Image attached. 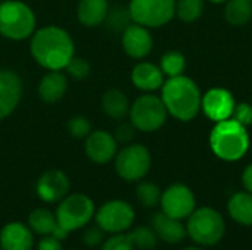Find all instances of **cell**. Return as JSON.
Segmentation results:
<instances>
[{"label":"cell","instance_id":"cell-1","mask_svg":"<svg viewBox=\"0 0 252 250\" xmlns=\"http://www.w3.org/2000/svg\"><path fill=\"white\" fill-rule=\"evenodd\" d=\"M30 53L46 71H63L75 56V43L65 28L46 25L37 28L30 37Z\"/></svg>","mask_w":252,"mask_h":250},{"label":"cell","instance_id":"cell-2","mask_svg":"<svg viewBox=\"0 0 252 250\" xmlns=\"http://www.w3.org/2000/svg\"><path fill=\"white\" fill-rule=\"evenodd\" d=\"M161 99L168 115L183 122L192 121L201 111V90L198 84L185 74L164 81L161 87Z\"/></svg>","mask_w":252,"mask_h":250},{"label":"cell","instance_id":"cell-3","mask_svg":"<svg viewBox=\"0 0 252 250\" xmlns=\"http://www.w3.org/2000/svg\"><path fill=\"white\" fill-rule=\"evenodd\" d=\"M210 147L221 161L236 162L242 159L250 149V134L247 127L232 118L216 122L210 134Z\"/></svg>","mask_w":252,"mask_h":250},{"label":"cell","instance_id":"cell-4","mask_svg":"<svg viewBox=\"0 0 252 250\" xmlns=\"http://www.w3.org/2000/svg\"><path fill=\"white\" fill-rule=\"evenodd\" d=\"M37 29V16L31 6L22 0L0 3V35L10 41L30 38Z\"/></svg>","mask_w":252,"mask_h":250},{"label":"cell","instance_id":"cell-5","mask_svg":"<svg viewBox=\"0 0 252 250\" xmlns=\"http://www.w3.org/2000/svg\"><path fill=\"white\" fill-rule=\"evenodd\" d=\"M186 233L198 246L211 248L221 242L226 233V222L223 215L214 208H198L188 217Z\"/></svg>","mask_w":252,"mask_h":250},{"label":"cell","instance_id":"cell-6","mask_svg":"<svg viewBox=\"0 0 252 250\" xmlns=\"http://www.w3.org/2000/svg\"><path fill=\"white\" fill-rule=\"evenodd\" d=\"M130 122L142 133H155L167 121L168 112L161 96L143 93L130 106Z\"/></svg>","mask_w":252,"mask_h":250},{"label":"cell","instance_id":"cell-7","mask_svg":"<svg viewBox=\"0 0 252 250\" xmlns=\"http://www.w3.org/2000/svg\"><path fill=\"white\" fill-rule=\"evenodd\" d=\"M94 202L84 193H68L55 211L59 225L69 233L86 227L94 218Z\"/></svg>","mask_w":252,"mask_h":250},{"label":"cell","instance_id":"cell-8","mask_svg":"<svg viewBox=\"0 0 252 250\" xmlns=\"http://www.w3.org/2000/svg\"><path fill=\"white\" fill-rule=\"evenodd\" d=\"M152 165V156L146 146L140 143H128L117 152L114 168L120 178L128 183L143 180Z\"/></svg>","mask_w":252,"mask_h":250},{"label":"cell","instance_id":"cell-9","mask_svg":"<svg viewBox=\"0 0 252 250\" xmlns=\"http://www.w3.org/2000/svg\"><path fill=\"white\" fill-rule=\"evenodd\" d=\"M128 13L136 24L159 28L176 16V0H130Z\"/></svg>","mask_w":252,"mask_h":250},{"label":"cell","instance_id":"cell-10","mask_svg":"<svg viewBox=\"0 0 252 250\" xmlns=\"http://www.w3.org/2000/svg\"><path fill=\"white\" fill-rule=\"evenodd\" d=\"M96 225H99L108 234H120L126 233L131 228L136 212L134 208L121 199H114L105 202L94 212Z\"/></svg>","mask_w":252,"mask_h":250},{"label":"cell","instance_id":"cell-11","mask_svg":"<svg viewBox=\"0 0 252 250\" xmlns=\"http://www.w3.org/2000/svg\"><path fill=\"white\" fill-rule=\"evenodd\" d=\"M159 205L165 215L182 221L195 211L196 199L193 192L186 184L176 183L162 192Z\"/></svg>","mask_w":252,"mask_h":250},{"label":"cell","instance_id":"cell-12","mask_svg":"<svg viewBox=\"0 0 252 250\" xmlns=\"http://www.w3.org/2000/svg\"><path fill=\"white\" fill-rule=\"evenodd\" d=\"M84 152L93 164L105 165L114 161L118 152V141L112 133L105 130H93L84 139Z\"/></svg>","mask_w":252,"mask_h":250},{"label":"cell","instance_id":"cell-13","mask_svg":"<svg viewBox=\"0 0 252 250\" xmlns=\"http://www.w3.org/2000/svg\"><path fill=\"white\" fill-rule=\"evenodd\" d=\"M121 46L127 56L140 60L151 55L154 49V38L149 28L136 22H130L123 29Z\"/></svg>","mask_w":252,"mask_h":250},{"label":"cell","instance_id":"cell-14","mask_svg":"<svg viewBox=\"0 0 252 250\" xmlns=\"http://www.w3.org/2000/svg\"><path fill=\"white\" fill-rule=\"evenodd\" d=\"M69 178L63 171L49 169L38 177L35 193L46 203H59L69 193Z\"/></svg>","mask_w":252,"mask_h":250},{"label":"cell","instance_id":"cell-15","mask_svg":"<svg viewBox=\"0 0 252 250\" xmlns=\"http://www.w3.org/2000/svg\"><path fill=\"white\" fill-rule=\"evenodd\" d=\"M22 80L12 69H0V121L10 116L22 99Z\"/></svg>","mask_w":252,"mask_h":250},{"label":"cell","instance_id":"cell-16","mask_svg":"<svg viewBox=\"0 0 252 250\" xmlns=\"http://www.w3.org/2000/svg\"><path fill=\"white\" fill-rule=\"evenodd\" d=\"M235 105L236 102L233 99V94L229 90L216 87V88L208 90L202 96L201 109L211 121L220 122L232 116Z\"/></svg>","mask_w":252,"mask_h":250},{"label":"cell","instance_id":"cell-17","mask_svg":"<svg viewBox=\"0 0 252 250\" xmlns=\"http://www.w3.org/2000/svg\"><path fill=\"white\" fill-rule=\"evenodd\" d=\"M34 233L22 222L13 221L0 230V249L1 250H32Z\"/></svg>","mask_w":252,"mask_h":250},{"label":"cell","instance_id":"cell-18","mask_svg":"<svg viewBox=\"0 0 252 250\" xmlns=\"http://www.w3.org/2000/svg\"><path fill=\"white\" fill-rule=\"evenodd\" d=\"M165 75L162 74L159 65H155L152 62L142 60L134 65L131 69V83L133 85L143 91V93H154L157 90H161Z\"/></svg>","mask_w":252,"mask_h":250},{"label":"cell","instance_id":"cell-19","mask_svg":"<svg viewBox=\"0 0 252 250\" xmlns=\"http://www.w3.org/2000/svg\"><path fill=\"white\" fill-rule=\"evenodd\" d=\"M68 75L62 71H47L38 83V97L44 103L61 102L68 91Z\"/></svg>","mask_w":252,"mask_h":250},{"label":"cell","instance_id":"cell-20","mask_svg":"<svg viewBox=\"0 0 252 250\" xmlns=\"http://www.w3.org/2000/svg\"><path fill=\"white\" fill-rule=\"evenodd\" d=\"M151 227L157 233L158 239L164 240L168 245H177L185 240L186 237V227L182 224L180 220L171 218L165 215L162 211L155 214L151 220Z\"/></svg>","mask_w":252,"mask_h":250},{"label":"cell","instance_id":"cell-21","mask_svg":"<svg viewBox=\"0 0 252 250\" xmlns=\"http://www.w3.org/2000/svg\"><path fill=\"white\" fill-rule=\"evenodd\" d=\"M109 13L108 0H80L77 4V19L83 27L94 28L102 25Z\"/></svg>","mask_w":252,"mask_h":250},{"label":"cell","instance_id":"cell-22","mask_svg":"<svg viewBox=\"0 0 252 250\" xmlns=\"http://www.w3.org/2000/svg\"><path fill=\"white\" fill-rule=\"evenodd\" d=\"M100 106L106 116H109L114 121H123L126 116H128L131 105L124 91L118 88H109L108 91L103 93Z\"/></svg>","mask_w":252,"mask_h":250},{"label":"cell","instance_id":"cell-23","mask_svg":"<svg viewBox=\"0 0 252 250\" xmlns=\"http://www.w3.org/2000/svg\"><path fill=\"white\" fill-rule=\"evenodd\" d=\"M227 212L230 218L245 227L252 225V193L239 192L235 193L227 202Z\"/></svg>","mask_w":252,"mask_h":250},{"label":"cell","instance_id":"cell-24","mask_svg":"<svg viewBox=\"0 0 252 250\" xmlns=\"http://www.w3.org/2000/svg\"><path fill=\"white\" fill-rule=\"evenodd\" d=\"M56 225H58L56 215L46 208H37L31 211L28 215V227L34 234L50 236Z\"/></svg>","mask_w":252,"mask_h":250},{"label":"cell","instance_id":"cell-25","mask_svg":"<svg viewBox=\"0 0 252 250\" xmlns=\"http://www.w3.org/2000/svg\"><path fill=\"white\" fill-rule=\"evenodd\" d=\"M224 18L233 27L247 25L252 19L251 0H227L224 6Z\"/></svg>","mask_w":252,"mask_h":250},{"label":"cell","instance_id":"cell-26","mask_svg":"<svg viewBox=\"0 0 252 250\" xmlns=\"http://www.w3.org/2000/svg\"><path fill=\"white\" fill-rule=\"evenodd\" d=\"M159 68L162 74L168 78L183 75L186 69V57L183 56V53L177 50H168L161 56Z\"/></svg>","mask_w":252,"mask_h":250},{"label":"cell","instance_id":"cell-27","mask_svg":"<svg viewBox=\"0 0 252 250\" xmlns=\"http://www.w3.org/2000/svg\"><path fill=\"white\" fill-rule=\"evenodd\" d=\"M127 236H128L130 242L133 243L134 249L152 250L158 243L157 233L154 231L152 227H148V225L136 227L130 233H127Z\"/></svg>","mask_w":252,"mask_h":250},{"label":"cell","instance_id":"cell-28","mask_svg":"<svg viewBox=\"0 0 252 250\" xmlns=\"http://www.w3.org/2000/svg\"><path fill=\"white\" fill-rule=\"evenodd\" d=\"M161 189L152 181H142L136 187V197L145 208H155L161 202Z\"/></svg>","mask_w":252,"mask_h":250},{"label":"cell","instance_id":"cell-29","mask_svg":"<svg viewBox=\"0 0 252 250\" xmlns=\"http://www.w3.org/2000/svg\"><path fill=\"white\" fill-rule=\"evenodd\" d=\"M204 13V0H176V16L183 22H195Z\"/></svg>","mask_w":252,"mask_h":250},{"label":"cell","instance_id":"cell-30","mask_svg":"<svg viewBox=\"0 0 252 250\" xmlns=\"http://www.w3.org/2000/svg\"><path fill=\"white\" fill-rule=\"evenodd\" d=\"M66 131L74 139L83 140L93 131V127H92V122L89 121V118H86L83 115H75V116L68 119Z\"/></svg>","mask_w":252,"mask_h":250},{"label":"cell","instance_id":"cell-31","mask_svg":"<svg viewBox=\"0 0 252 250\" xmlns=\"http://www.w3.org/2000/svg\"><path fill=\"white\" fill-rule=\"evenodd\" d=\"M66 72L68 77H71L72 80L75 81H83L86 80L89 75H90V71H92V66L90 63L83 59V57H78V56H74L69 63L66 65V68L63 69Z\"/></svg>","mask_w":252,"mask_h":250},{"label":"cell","instance_id":"cell-32","mask_svg":"<svg viewBox=\"0 0 252 250\" xmlns=\"http://www.w3.org/2000/svg\"><path fill=\"white\" fill-rule=\"evenodd\" d=\"M100 250H134V246L130 242L127 233H120L111 234V237L100 245Z\"/></svg>","mask_w":252,"mask_h":250},{"label":"cell","instance_id":"cell-33","mask_svg":"<svg viewBox=\"0 0 252 250\" xmlns=\"http://www.w3.org/2000/svg\"><path fill=\"white\" fill-rule=\"evenodd\" d=\"M136 127L131 122H121L118 124V127L114 130V137L118 141V144H128L133 143L134 137H136Z\"/></svg>","mask_w":252,"mask_h":250},{"label":"cell","instance_id":"cell-34","mask_svg":"<svg viewBox=\"0 0 252 250\" xmlns=\"http://www.w3.org/2000/svg\"><path fill=\"white\" fill-rule=\"evenodd\" d=\"M230 118L244 127H250L252 124V105H250V103H236Z\"/></svg>","mask_w":252,"mask_h":250},{"label":"cell","instance_id":"cell-35","mask_svg":"<svg viewBox=\"0 0 252 250\" xmlns=\"http://www.w3.org/2000/svg\"><path fill=\"white\" fill-rule=\"evenodd\" d=\"M105 242V231L96 225V227H90L83 233V243L87 248H97Z\"/></svg>","mask_w":252,"mask_h":250},{"label":"cell","instance_id":"cell-36","mask_svg":"<svg viewBox=\"0 0 252 250\" xmlns=\"http://www.w3.org/2000/svg\"><path fill=\"white\" fill-rule=\"evenodd\" d=\"M37 250H62V242L53 236H43L37 245Z\"/></svg>","mask_w":252,"mask_h":250},{"label":"cell","instance_id":"cell-37","mask_svg":"<svg viewBox=\"0 0 252 250\" xmlns=\"http://www.w3.org/2000/svg\"><path fill=\"white\" fill-rule=\"evenodd\" d=\"M242 184L245 187L247 192L252 193V164H250L245 169H244V174H242Z\"/></svg>","mask_w":252,"mask_h":250},{"label":"cell","instance_id":"cell-38","mask_svg":"<svg viewBox=\"0 0 252 250\" xmlns=\"http://www.w3.org/2000/svg\"><path fill=\"white\" fill-rule=\"evenodd\" d=\"M68 234H69V231H68L66 228H63L62 225H59V224H58V225L55 227V230L52 231V234H50V236H53L55 239H58V240L63 242V240L68 237Z\"/></svg>","mask_w":252,"mask_h":250},{"label":"cell","instance_id":"cell-39","mask_svg":"<svg viewBox=\"0 0 252 250\" xmlns=\"http://www.w3.org/2000/svg\"><path fill=\"white\" fill-rule=\"evenodd\" d=\"M183 250H204L202 248H199V246H189V248H186V249Z\"/></svg>","mask_w":252,"mask_h":250},{"label":"cell","instance_id":"cell-40","mask_svg":"<svg viewBox=\"0 0 252 250\" xmlns=\"http://www.w3.org/2000/svg\"><path fill=\"white\" fill-rule=\"evenodd\" d=\"M208 1H211V3H226L227 0H208Z\"/></svg>","mask_w":252,"mask_h":250},{"label":"cell","instance_id":"cell-41","mask_svg":"<svg viewBox=\"0 0 252 250\" xmlns=\"http://www.w3.org/2000/svg\"><path fill=\"white\" fill-rule=\"evenodd\" d=\"M251 1H252V0H251Z\"/></svg>","mask_w":252,"mask_h":250}]
</instances>
